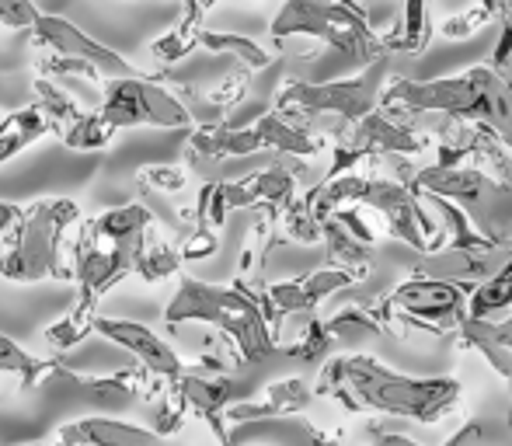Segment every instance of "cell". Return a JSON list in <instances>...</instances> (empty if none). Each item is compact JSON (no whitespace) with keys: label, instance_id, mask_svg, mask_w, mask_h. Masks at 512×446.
I'll use <instances>...</instances> for the list:
<instances>
[{"label":"cell","instance_id":"cell-31","mask_svg":"<svg viewBox=\"0 0 512 446\" xmlns=\"http://www.w3.org/2000/svg\"><path fill=\"white\" fill-rule=\"evenodd\" d=\"M199 46L209 49V53H227L241 63L244 70H265L272 63L269 49H262L255 39L248 35H234V32H216V28H203L199 32Z\"/></svg>","mask_w":512,"mask_h":446},{"label":"cell","instance_id":"cell-33","mask_svg":"<svg viewBox=\"0 0 512 446\" xmlns=\"http://www.w3.org/2000/svg\"><path fill=\"white\" fill-rule=\"evenodd\" d=\"M112 129L102 122L98 112H84L77 122H70L67 129H60V140L67 150H105L112 143Z\"/></svg>","mask_w":512,"mask_h":446},{"label":"cell","instance_id":"cell-25","mask_svg":"<svg viewBox=\"0 0 512 446\" xmlns=\"http://www.w3.org/2000/svg\"><path fill=\"white\" fill-rule=\"evenodd\" d=\"M203 4H185L182 18L161 35V39L150 42V56H157L161 63H178L199 46V32H203Z\"/></svg>","mask_w":512,"mask_h":446},{"label":"cell","instance_id":"cell-28","mask_svg":"<svg viewBox=\"0 0 512 446\" xmlns=\"http://www.w3.org/2000/svg\"><path fill=\"white\" fill-rule=\"evenodd\" d=\"M32 95H35V109L49 119V126H53V133H60V129H67L70 122H77L84 115V105L77 102L74 95H70L63 84L49 81V77H35L32 81Z\"/></svg>","mask_w":512,"mask_h":446},{"label":"cell","instance_id":"cell-18","mask_svg":"<svg viewBox=\"0 0 512 446\" xmlns=\"http://www.w3.org/2000/svg\"><path fill=\"white\" fill-rule=\"evenodd\" d=\"M56 440L63 446H161L164 443L150 429L112 419V415H84L77 422H67V426H60Z\"/></svg>","mask_w":512,"mask_h":446},{"label":"cell","instance_id":"cell-24","mask_svg":"<svg viewBox=\"0 0 512 446\" xmlns=\"http://www.w3.org/2000/svg\"><path fill=\"white\" fill-rule=\"evenodd\" d=\"M432 32H436V28H432V21H429V7H425L422 0H411L405 7V14H401V21H394L377 39L384 53L387 49H394V53H422L432 42Z\"/></svg>","mask_w":512,"mask_h":446},{"label":"cell","instance_id":"cell-38","mask_svg":"<svg viewBox=\"0 0 512 446\" xmlns=\"http://www.w3.org/2000/svg\"><path fill=\"white\" fill-rule=\"evenodd\" d=\"M478 440H481V422L478 419H467L460 429H453L450 440L439 443V446H474ZM370 446H425V443H415V440H408V436H398V433H380Z\"/></svg>","mask_w":512,"mask_h":446},{"label":"cell","instance_id":"cell-11","mask_svg":"<svg viewBox=\"0 0 512 446\" xmlns=\"http://www.w3.org/2000/svg\"><path fill=\"white\" fill-rule=\"evenodd\" d=\"M512 258V241H481L474 244H443L439 251H429L415 262L411 276H422V279H439V283H450V286H460V290L471 293L474 286L488 283L495 272L502 269Z\"/></svg>","mask_w":512,"mask_h":446},{"label":"cell","instance_id":"cell-47","mask_svg":"<svg viewBox=\"0 0 512 446\" xmlns=\"http://www.w3.org/2000/svg\"><path fill=\"white\" fill-rule=\"evenodd\" d=\"M509 426H512V405H509Z\"/></svg>","mask_w":512,"mask_h":446},{"label":"cell","instance_id":"cell-2","mask_svg":"<svg viewBox=\"0 0 512 446\" xmlns=\"http://www.w3.org/2000/svg\"><path fill=\"white\" fill-rule=\"evenodd\" d=\"M164 325L182 328V325H209L234 345L241 363H258V359L272 356L276 342H272V328L265 321L262 307L241 293L234 283L216 286L196 276H178L175 297L164 307Z\"/></svg>","mask_w":512,"mask_h":446},{"label":"cell","instance_id":"cell-48","mask_svg":"<svg viewBox=\"0 0 512 446\" xmlns=\"http://www.w3.org/2000/svg\"><path fill=\"white\" fill-rule=\"evenodd\" d=\"M0 84H7V81H4V77H0Z\"/></svg>","mask_w":512,"mask_h":446},{"label":"cell","instance_id":"cell-16","mask_svg":"<svg viewBox=\"0 0 512 446\" xmlns=\"http://www.w3.org/2000/svg\"><path fill=\"white\" fill-rule=\"evenodd\" d=\"M168 398L178 401L185 412H196L199 419L213 429V436L220 440V446H234L227 433V422H223V412H227L234 401H241V391H237L234 377H206V373H182L168 384Z\"/></svg>","mask_w":512,"mask_h":446},{"label":"cell","instance_id":"cell-32","mask_svg":"<svg viewBox=\"0 0 512 446\" xmlns=\"http://www.w3.org/2000/svg\"><path fill=\"white\" fill-rule=\"evenodd\" d=\"M91 321H95V314L81 311V307H70V314H63L60 321H53V325L42 332V338H46L49 349L63 356V352L77 349V345L91 335Z\"/></svg>","mask_w":512,"mask_h":446},{"label":"cell","instance_id":"cell-30","mask_svg":"<svg viewBox=\"0 0 512 446\" xmlns=\"http://www.w3.org/2000/svg\"><path fill=\"white\" fill-rule=\"evenodd\" d=\"M512 307V258L495 272L488 283L474 286L467 297V318L471 321H492L499 311Z\"/></svg>","mask_w":512,"mask_h":446},{"label":"cell","instance_id":"cell-46","mask_svg":"<svg viewBox=\"0 0 512 446\" xmlns=\"http://www.w3.org/2000/svg\"><path fill=\"white\" fill-rule=\"evenodd\" d=\"M21 446H63V443L56 440V443H21Z\"/></svg>","mask_w":512,"mask_h":446},{"label":"cell","instance_id":"cell-6","mask_svg":"<svg viewBox=\"0 0 512 446\" xmlns=\"http://www.w3.org/2000/svg\"><path fill=\"white\" fill-rule=\"evenodd\" d=\"M380 112L405 115V112H436L443 119L481 122L488 115V67H471L457 77H436V81H391L380 91Z\"/></svg>","mask_w":512,"mask_h":446},{"label":"cell","instance_id":"cell-45","mask_svg":"<svg viewBox=\"0 0 512 446\" xmlns=\"http://www.w3.org/2000/svg\"><path fill=\"white\" fill-rule=\"evenodd\" d=\"M18 217H21L18 203H0V244H4L7 234H11V227L18 223Z\"/></svg>","mask_w":512,"mask_h":446},{"label":"cell","instance_id":"cell-15","mask_svg":"<svg viewBox=\"0 0 512 446\" xmlns=\"http://www.w3.org/2000/svg\"><path fill=\"white\" fill-rule=\"evenodd\" d=\"M356 279L342 269H314L300 279H283V283H265V304L272 314V335H276L279 321L293 318V314H314L317 304L335 297L338 290H349Z\"/></svg>","mask_w":512,"mask_h":446},{"label":"cell","instance_id":"cell-44","mask_svg":"<svg viewBox=\"0 0 512 446\" xmlns=\"http://www.w3.org/2000/svg\"><path fill=\"white\" fill-rule=\"evenodd\" d=\"M467 321H471V318H467ZM474 325H478V332L485 335L492 345L512 352V314H509V318H502V321H474Z\"/></svg>","mask_w":512,"mask_h":446},{"label":"cell","instance_id":"cell-13","mask_svg":"<svg viewBox=\"0 0 512 446\" xmlns=\"http://www.w3.org/2000/svg\"><path fill=\"white\" fill-rule=\"evenodd\" d=\"M91 335H102V338H108V342L119 345V349H126L129 356L136 359L140 370H147L150 377L164 380V384H171V380L185 373L182 356L171 349V342H164L154 328L140 325V321L102 318V314H95V321H91Z\"/></svg>","mask_w":512,"mask_h":446},{"label":"cell","instance_id":"cell-8","mask_svg":"<svg viewBox=\"0 0 512 446\" xmlns=\"http://www.w3.org/2000/svg\"><path fill=\"white\" fill-rule=\"evenodd\" d=\"M429 147L425 133L411 129L405 119L387 112H370L366 119L352 126H338L335 154H331V171L324 178L352 175L363 161H380V157H411Z\"/></svg>","mask_w":512,"mask_h":446},{"label":"cell","instance_id":"cell-7","mask_svg":"<svg viewBox=\"0 0 512 446\" xmlns=\"http://www.w3.org/2000/svg\"><path fill=\"white\" fill-rule=\"evenodd\" d=\"M98 115L112 133L136 126H154V129H189L192 112L175 91L161 88V84L147 81V77H122V81H105L102 105Z\"/></svg>","mask_w":512,"mask_h":446},{"label":"cell","instance_id":"cell-27","mask_svg":"<svg viewBox=\"0 0 512 446\" xmlns=\"http://www.w3.org/2000/svg\"><path fill=\"white\" fill-rule=\"evenodd\" d=\"M182 272V255L171 241H164L157 234V227L143 237L140 251L133 258V276H140L143 283H164V279L178 276Z\"/></svg>","mask_w":512,"mask_h":446},{"label":"cell","instance_id":"cell-20","mask_svg":"<svg viewBox=\"0 0 512 446\" xmlns=\"http://www.w3.org/2000/svg\"><path fill=\"white\" fill-rule=\"evenodd\" d=\"M276 349H283L286 356L300 359V363H317L331 352L335 338L328 335L324 321L317 314H293V318H283L276 328Z\"/></svg>","mask_w":512,"mask_h":446},{"label":"cell","instance_id":"cell-10","mask_svg":"<svg viewBox=\"0 0 512 446\" xmlns=\"http://www.w3.org/2000/svg\"><path fill=\"white\" fill-rule=\"evenodd\" d=\"M467 297H471V293L460 290V286L411 276L387 293L384 304H387V311L394 314V325L436 328V335H439V332H457L467 321Z\"/></svg>","mask_w":512,"mask_h":446},{"label":"cell","instance_id":"cell-14","mask_svg":"<svg viewBox=\"0 0 512 446\" xmlns=\"http://www.w3.org/2000/svg\"><path fill=\"white\" fill-rule=\"evenodd\" d=\"M129 276H133V255L119 248H98V241H91L88 230H81V241L74 248V265H70V279L77 283L74 307L95 314L98 300Z\"/></svg>","mask_w":512,"mask_h":446},{"label":"cell","instance_id":"cell-37","mask_svg":"<svg viewBox=\"0 0 512 446\" xmlns=\"http://www.w3.org/2000/svg\"><path fill=\"white\" fill-rule=\"evenodd\" d=\"M35 70H39V77H91V81H102V74H98L91 63H84V60H70V56H53V53H46V56H39L35 60Z\"/></svg>","mask_w":512,"mask_h":446},{"label":"cell","instance_id":"cell-22","mask_svg":"<svg viewBox=\"0 0 512 446\" xmlns=\"http://www.w3.org/2000/svg\"><path fill=\"white\" fill-rule=\"evenodd\" d=\"M192 157H213V161H227V157H251L262 150L255 129L227 126V122H206V126L192 129Z\"/></svg>","mask_w":512,"mask_h":446},{"label":"cell","instance_id":"cell-36","mask_svg":"<svg viewBox=\"0 0 512 446\" xmlns=\"http://www.w3.org/2000/svg\"><path fill=\"white\" fill-rule=\"evenodd\" d=\"M175 248H178V255H182V262H199V258H209L220 248V237H216V230L203 227V223H189Z\"/></svg>","mask_w":512,"mask_h":446},{"label":"cell","instance_id":"cell-23","mask_svg":"<svg viewBox=\"0 0 512 446\" xmlns=\"http://www.w3.org/2000/svg\"><path fill=\"white\" fill-rule=\"evenodd\" d=\"M46 133H53V126H49V119L35 109V105L7 112L4 119H0V164L14 161L21 150H28L32 143H39Z\"/></svg>","mask_w":512,"mask_h":446},{"label":"cell","instance_id":"cell-1","mask_svg":"<svg viewBox=\"0 0 512 446\" xmlns=\"http://www.w3.org/2000/svg\"><path fill=\"white\" fill-rule=\"evenodd\" d=\"M460 391L464 387L453 377H408L363 352L328 359L314 384V394L338 401L349 412L398 415L422 426L443 422L457 408Z\"/></svg>","mask_w":512,"mask_h":446},{"label":"cell","instance_id":"cell-43","mask_svg":"<svg viewBox=\"0 0 512 446\" xmlns=\"http://www.w3.org/2000/svg\"><path fill=\"white\" fill-rule=\"evenodd\" d=\"M499 18H502V35H499V46H495L492 56V70L502 74L512 56V4H499Z\"/></svg>","mask_w":512,"mask_h":446},{"label":"cell","instance_id":"cell-9","mask_svg":"<svg viewBox=\"0 0 512 446\" xmlns=\"http://www.w3.org/2000/svg\"><path fill=\"white\" fill-rule=\"evenodd\" d=\"M356 206H366V210L380 213V220L387 223V234L401 237L408 248L422 251H439L446 244V234L432 213L422 206L418 192L411 185L398 182V178H366L359 182V196Z\"/></svg>","mask_w":512,"mask_h":446},{"label":"cell","instance_id":"cell-39","mask_svg":"<svg viewBox=\"0 0 512 446\" xmlns=\"http://www.w3.org/2000/svg\"><path fill=\"white\" fill-rule=\"evenodd\" d=\"M189 175L182 168H171V164H150V168L140 171V185H154L161 192H182Z\"/></svg>","mask_w":512,"mask_h":446},{"label":"cell","instance_id":"cell-41","mask_svg":"<svg viewBox=\"0 0 512 446\" xmlns=\"http://www.w3.org/2000/svg\"><path fill=\"white\" fill-rule=\"evenodd\" d=\"M244 95H248V70H237L227 81H220V88L209 91V105H216V109H234Z\"/></svg>","mask_w":512,"mask_h":446},{"label":"cell","instance_id":"cell-35","mask_svg":"<svg viewBox=\"0 0 512 446\" xmlns=\"http://www.w3.org/2000/svg\"><path fill=\"white\" fill-rule=\"evenodd\" d=\"M492 18H499V4H478V7H467L464 14H453V18H446L439 32H443L446 39H464V35L485 28Z\"/></svg>","mask_w":512,"mask_h":446},{"label":"cell","instance_id":"cell-29","mask_svg":"<svg viewBox=\"0 0 512 446\" xmlns=\"http://www.w3.org/2000/svg\"><path fill=\"white\" fill-rule=\"evenodd\" d=\"M60 363H42V359L28 356L11 335L0 332V373L7 377H18V387L28 391V387H39V384H49Z\"/></svg>","mask_w":512,"mask_h":446},{"label":"cell","instance_id":"cell-17","mask_svg":"<svg viewBox=\"0 0 512 446\" xmlns=\"http://www.w3.org/2000/svg\"><path fill=\"white\" fill-rule=\"evenodd\" d=\"M310 401H314V391H310L307 380L286 377L265 387V394L258 401H234V405L223 412V422H230V426H248V422L283 419V415L307 412Z\"/></svg>","mask_w":512,"mask_h":446},{"label":"cell","instance_id":"cell-42","mask_svg":"<svg viewBox=\"0 0 512 446\" xmlns=\"http://www.w3.org/2000/svg\"><path fill=\"white\" fill-rule=\"evenodd\" d=\"M39 7L32 0H0V25L4 28H35Z\"/></svg>","mask_w":512,"mask_h":446},{"label":"cell","instance_id":"cell-21","mask_svg":"<svg viewBox=\"0 0 512 446\" xmlns=\"http://www.w3.org/2000/svg\"><path fill=\"white\" fill-rule=\"evenodd\" d=\"M251 129H255L262 150H276L283 157H317L324 150V140H317L300 122H290L276 112H262Z\"/></svg>","mask_w":512,"mask_h":446},{"label":"cell","instance_id":"cell-3","mask_svg":"<svg viewBox=\"0 0 512 446\" xmlns=\"http://www.w3.org/2000/svg\"><path fill=\"white\" fill-rule=\"evenodd\" d=\"M77 220H81V206L74 199H39L32 206H21L18 223L0 244V276L11 283L70 279L63 244Z\"/></svg>","mask_w":512,"mask_h":446},{"label":"cell","instance_id":"cell-12","mask_svg":"<svg viewBox=\"0 0 512 446\" xmlns=\"http://www.w3.org/2000/svg\"><path fill=\"white\" fill-rule=\"evenodd\" d=\"M32 39L39 42L42 49H49L53 56H70V60H84L98 70L108 81H122V77H140V70L126 60L122 53L102 46L98 39H91L84 28H77L70 18H60V14H39L32 28Z\"/></svg>","mask_w":512,"mask_h":446},{"label":"cell","instance_id":"cell-34","mask_svg":"<svg viewBox=\"0 0 512 446\" xmlns=\"http://www.w3.org/2000/svg\"><path fill=\"white\" fill-rule=\"evenodd\" d=\"M279 223H283V234L290 237V241H297V244H317V241H321V223H317V217L310 213L304 196H297L290 206H286V213L279 217Z\"/></svg>","mask_w":512,"mask_h":446},{"label":"cell","instance_id":"cell-5","mask_svg":"<svg viewBox=\"0 0 512 446\" xmlns=\"http://www.w3.org/2000/svg\"><path fill=\"white\" fill-rule=\"evenodd\" d=\"M387 77V56L363 70L356 77H345V81H324V84H307V81H290L276 98V115L283 119H338L342 126L366 119L370 112H377L380 105V84Z\"/></svg>","mask_w":512,"mask_h":446},{"label":"cell","instance_id":"cell-26","mask_svg":"<svg viewBox=\"0 0 512 446\" xmlns=\"http://www.w3.org/2000/svg\"><path fill=\"white\" fill-rule=\"evenodd\" d=\"M321 241H324V248H328L331 269L349 272L356 283L359 279H366V272H370V248L359 244L356 237L342 227V223H335L331 217L321 220Z\"/></svg>","mask_w":512,"mask_h":446},{"label":"cell","instance_id":"cell-40","mask_svg":"<svg viewBox=\"0 0 512 446\" xmlns=\"http://www.w3.org/2000/svg\"><path fill=\"white\" fill-rule=\"evenodd\" d=\"M185 415H189V412H185L178 401H171L168 391H164V401L157 405V422H154V429H150V433H154L157 440H168L171 433H182V429H185Z\"/></svg>","mask_w":512,"mask_h":446},{"label":"cell","instance_id":"cell-4","mask_svg":"<svg viewBox=\"0 0 512 446\" xmlns=\"http://www.w3.org/2000/svg\"><path fill=\"white\" fill-rule=\"evenodd\" d=\"M269 35L276 42L290 39V35H310V39L324 42L328 49L342 53L345 60L370 67V63L384 60L380 39L370 25V11L359 4H317V0H290L283 11L272 18Z\"/></svg>","mask_w":512,"mask_h":446},{"label":"cell","instance_id":"cell-19","mask_svg":"<svg viewBox=\"0 0 512 446\" xmlns=\"http://www.w3.org/2000/svg\"><path fill=\"white\" fill-rule=\"evenodd\" d=\"M154 213H150V206L143 203H129V206H119V210H105L102 217L88 220V237L91 241H108V248H119L126 251V255L136 258V251H140L143 237L154 230Z\"/></svg>","mask_w":512,"mask_h":446}]
</instances>
